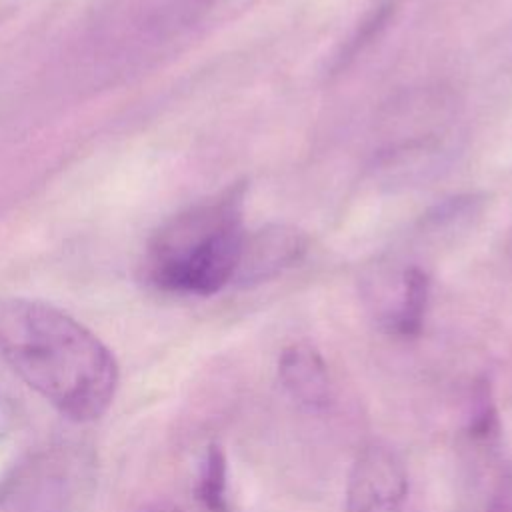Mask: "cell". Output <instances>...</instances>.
<instances>
[{"mask_svg":"<svg viewBox=\"0 0 512 512\" xmlns=\"http://www.w3.org/2000/svg\"><path fill=\"white\" fill-rule=\"evenodd\" d=\"M0 358L62 416L100 418L118 386V364L104 342L60 308L0 298Z\"/></svg>","mask_w":512,"mask_h":512,"instance_id":"6da1fadb","label":"cell"},{"mask_svg":"<svg viewBox=\"0 0 512 512\" xmlns=\"http://www.w3.org/2000/svg\"><path fill=\"white\" fill-rule=\"evenodd\" d=\"M246 184L238 182L166 220L148 240L142 276L156 290L210 296L234 280Z\"/></svg>","mask_w":512,"mask_h":512,"instance_id":"7a4b0ae2","label":"cell"},{"mask_svg":"<svg viewBox=\"0 0 512 512\" xmlns=\"http://www.w3.org/2000/svg\"><path fill=\"white\" fill-rule=\"evenodd\" d=\"M76 484L78 460L70 450H36L0 478V512H66Z\"/></svg>","mask_w":512,"mask_h":512,"instance_id":"3957f363","label":"cell"},{"mask_svg":"<svg viewBox=\"0 0 512 512\" xmlns=\"http://www.w3.org/2000/svg\"><path fill=\"white\" fill-rule=\"evenodd\" d=\"M362 292L384 332L400 338L420 334L430 296V278L422 266L380 262L362 280Z\"/></svg>","mask_w":512,"mask_h":512,"instance_id":"277c9868","label":"cell"},{"mask_svg":"<svg viewBox=\"0 0 512 512\" xmlns=\"http://www.w3.org/2000/svg\"><path fill=\"white\" fill-rule=\"evenodd\" d=\"M408 472L400 456L382 442L362 446L350 466L344 512H402Z\"/></svg>","mask_w":512,"mask_h":512,"instance_id":"5b68a950","label":"cell"},{"mask_svg":"<svg viewBox=\"0 0 512 512\" xmlns=\"http://www.w3.org/2000/svg\"><path fill=\"white\" fill-rule=\"evenodd\" d=\"M306 250L304 230L292 224H266L246 234L232 282L244 288L268 282L298 264Z\"/></svg>","mask_w":512,"mask_h":512,"instance_id":"8992f818","label":"cell"},{"mask_svg":"<svg viewBox=\"0 0 512 512\" xmlns=\"http://www.w3.org/2000/svg\"><path fill=\"white\" fill-rule=\"evenodd\" d=\"M278 380L306 410H324L332 400V380L320 350L308 342L288 344L278 356Z\"/></svg>","mask_w":512,"mask_h":512,"instance_id":"52a82bcc","label":"cell"},{"mask_svg":"<svg viewBox=\"0 0 512 512\" xmlns=\"http://www.w3.org/2000/svg\"><path fill=\"white\" fill-rule=\"evenodd\" d=\"M444 164V150L440 142L426 140H410L390 150L382 152L374 166V178L390 188L396 186H414L426 182L434 176Z\"/></svg>","mask_w":512,"mask_h":512,"instance_id":"ba28073f","label":"cell"},{"mask_svg":"<svg viewBox=\"0 0 512 512\" xmlns=\"http://www.w3.org/2000/svg\"><path fill=\"white\" fill-rule=\"evenodd\" d=\"M486 196L478 192L450 196L422 214L416 232L432 244H448L466 234L480 220Z\"/></svg>","mask_w":512,"mask_h":512,"instance_id":"9c48e42d","label":"cell"},{"mask_svg":"<svg viewBox=\"0 0 512 512\" xmlns=\"http://www.w3.org/2000/svg\"><path fill=\"white\" fill-rule=\"evenodd\" d=\"M194 492L208 512H228V460L222 446L206 448Z\"/></svg>","mask_w":512,"mask_h":512,"instance_id":"30bf717a","label":"cell"},{"mask_svg":"<svg viewBox=\"0 0 512 512\" xmlns=\"http://www.w3.org/2000/svg\"><path fill=\"white\" fill-rule=\"evenodd\" d=\"M398 8V0H378L358 22L356 30L344 42L342 50L334 58V70H340L350 60H354L390 22Z\"/></svg>","mask_w":512,"mask_h":512,"instance_id":"8fae6325","label":"cell"},{"mask_svg":"<svg viewBox=\"0 0 512 512\" xmlns=\"http://www.w3.org/2000/svg\"><path fill=\"white\" fill-rule=\"evenodd\" d=\"M466 432L476 442H490L500 432V418L498 408L492 396V386L486 378L478 380L472 388L468 418H466Z\"/></svg>","mask_w":512,"mask_h":512,"instance_id":"7c38bea8","label":"cell"},{"mask_svg":"<svg viewBox=\"0 0 512 512\" xmlns=\"http://www.w3.org/2000/svg\"><path fill=\"white\" fill-rule=\"evenodd\" d=\"M484 512H512V474L510 472H506L498 480Z\"/></svg>","mask_w":512,"mask_h":512,"instance_id":"4fadbf2b","label":"cell"},{"mask_svg":"<svg viewBox=\"0 0 512 512\" xmlns=\"http://www.w3.org/2000/svg\"><path fill=\"white\" fill-rule=\"evenodd\" d=\"M144 512H182V510L174 504H154V506H148Z\"/></svg>","mask_w":512,"mask_h":512,"instance_id":"5bb4252c","label":"cell"}]
</instances>
